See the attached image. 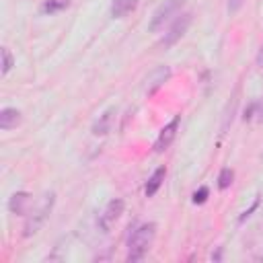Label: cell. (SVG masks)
I'll return each instance as SVG.
<instances>
[{
	"label": "cell",
	"instance_id": "cell-1",
	"mask_svg": "<svg viewBox=\"0 0 263 263\" xmlns=\"http://www.w3.org/2000/svg\"><path fill=\"white\" fill-rule=\"evenodd\" d=\"M154 236H156V224L154 222H146V224L138 226L132 232L129 240H127V249H129L127 261H140V259H144V255L150 251V247L154 242Z\"/></svg>",
	"mask_w": 263,
	"mask_h": 263
},
{
	"label": "cell",
	"instance_id": "cell-10",
	"mask_svg": "<svg viewBox=\"0 0 263 263\" xmlns=\"http://www.w3.org/2000/svg\"><path fill=\"white\" fill-rule=\"evenodd\" d=\"M113 117H115V107H109L107 111H103V113L99 115V119L95 121V125H92V134H95V136H105V134L111 129Z\"/></svg>",
	"mask_w": 263,
	"mask_h": 263
},
{
	"label": "cell",
	"instance_id": "cell-13",
	"mask_svg": "<svg viewBox=\"0 0 263 263\" xmlns=\"http://www.w3.org/2000/svg\"><path fill=\"white\" fill-rule=\"evenodd\" d=\"M68 6H70V0H45L39 10L43 14H53V12H60V10H64Z\"/></svg>",
	"mask_w": 263,
	"mask_h": 263
},
{
	"label": "cell",
	"instance_id": "cell-7",
	"mask_svg": "<svg viewBox=\"0 0 263 263\" xmlns=\"http://www.w3.org/2000/svg\"><path fill=\"white\" fill-rule=\"evenodd\" d=\"M168 78H171V68H168V66H158V68H154V70L146 76L144 90H146L148 95H152V92H156Z\"/></svg>",
	"mask_w": 263,
	"mask_h": 263
},
{
	"label": "cell",
	"instance_id": "cell-17",
	"mask_svg": "<svg viewBox=\"0 0 263 263\" xmlns=\"http://www.w3.org/2000/svg\"><path fill=\"white\" fill-rule=\"evenodd\" d=\"M242 4H245V0H228V12H230V14L238 12V10L242 8Z\"/></svg>",
	"mask_w": 263,
	"mask_h": 263
},
{
	"label": "cell",
	"instance_id": "cell-8",
	"mask_svg": "<svg viewBox=\"0 0 263 263\" xmlns=\"http://www.w3.org/2000/svg\"><path fill=\"white\" fill-rule=\"evenodd\" d=\"M29 208H31V195L27 191H16L10 195L8 199V210L16 216H25L29 214Z\"/></svg>",
	"mask_w": 263,
	"mask_h": 263
},
{
	"label": "cell",
	"instance_id": "cell-16",
	"mask_svg": "<svg viewBox=\"0 0 263 263\" xmlns=\"http://www.w3.org/2000/svg\"><path fill=\"white\" fill-rule=\"evenodd\" d=\"M208 195H210V189L205 185H201L197 191H193V203H203L208 199Z\"/></svg>",
	"mask_w": 263,
	"mask_h": 263
},
{
	"label": "cell",
	"instance_id": "cell-11",
	"mask_svg": "<svg viewBox=\"0 0 263 263\" xmlns=\"http://www.w3.org/2000/svg\"><path fill=\"white\" fill-rule=\"evenodd\" d=\"M138 6V0H113L111 2V16L113 18H125L129 12H134Z\"/></svg>",
	"mask_w": 263,
	"mask_h": 263
},
{
	"label": "cell",
	"instance_id": "cell-18",
	"mask_svg": "<svg viewBox=\"0 0 263 263\" xmlns=\"http://www.w3.org/2000/svg\"><path fill=\"white\" fill-rule=\"evenodd\" d=\"M257 64L263 68V43H261V49H259V53H257Z\"/></svg>",
	"mask_w": 263,
	"mask_h": 263
},
{
	"label": "cell",
	"instance_id": "cell-14",
	"mask_svg": "<svg viewBox=\"0 0 263 263\" xmlns=\"http://www.w3.org/2000/svg\"><path fill=\"white\" fill-rule=\"evenodd\" d=\"M232 179H234V171L228 168V166H224L220 171V175H218V187L220 189H228L232 185Z\"/></svg>",
	"mask_w": 263,
	"mask_h": 263
},
{
	"label": "cell",
	"instance_id": "cell-6",
	"mask_svg": "<svg viewBox=\"0 0 263 263\" xmlns=\"http://www.w3.org/2000/svg\"><path fill=\"white\" fill-rule=\"evenodd\" d=\"M179 121H181V117L179 115H175L162 129H160V134H158V138L154 140V152L156 154H160V152H164L171 144H173V140H175V136H177V129H179Z\"/></svg>",
	"mask_w": 263,
	"mask_h": 263
},
{
	"label": "cell",
	"instance_id": "cell-3",
	"mask_svg": "<svg viewBox=\"0 0 263 263\" xmlns=\"http://www.w3.org/2000/svg\"><path fill=\"white\" fill-rule=\"evenodd\" d=\"M183 2H185V0H164V2L154 10V14H152V18H150V23H148V29H150V31L162 29L164 23H168V21L181 10Z\"/></svg>",
	"mask_w": 263,
	"mask_h": 263
},
{
	"label": "cell",
	"instance_id": "cell-9",
	"mask_svg": "<svg viewBox=\"0 0 263 263\" xmlns=\"http://www.w3.org/2000/svg\"><path fill=\"white\" fill-rule=\"evenodd\" d=\"M21 111L14 109V107H4L0 111V129L8 132V129H14L18 123H21Z\"/></svg>",
	"mask_w": 263,
	"mask_h": 263
},
{
	"label": "cell",
	"instance_id": "cell-12",
	"mask_svg": "<svg viewBox=\"0 0 263 263\" xmlns=\"http://www.w3.org/2000/svg\"><path fill=\"white\" fill-rule=\"evenodd\" d=\"M164 175H166V168H164V166H158V168L150 175V179H148V183H146V187H144L146 197H152V195L160 189V185H162V181H164Z\"/></svg>",
	"mask_w": 263,
	"mask_h": 263
},
{
	"label": "cell",
	"instance_id": "cell-5",
	"mask_svg": "<svg viewBox=\"0 0 263 263\" xmlns=\"http://www.w3.org/2000/svg\"><path fill=\"white\" fill-rule=\"evenodd\" d=\"M123 208H125V203H123V199H119V197L111 199V201L105 205L103 214L99 216V226H101L103 232H107V230L119 220V216L123 214Z\"/></svg>",
	"mask_w": 263,
	"mask_h": 263
},
{
	"label": "cell",
	"instance_id": "cell-2",
	"mask_svg": "<svg viewBox=\"0 0 263 263\" xmlns=\"http://www.w3.org/2000/svg\"><path fill=\"white\" fill-rule=\"evenodd\" d=\"M53 193H45L43 195V199L29 212L31 216L27 218V222H25V236H31V234H35L41 226H43V222L47 220V216H49V212H51V208H53Z\"/></svg>",
	"mask_w": 263,
	"mask_h": 263
},
{
	"label": "cell",
	"instance_id": "cell-4",
	"mask_svg": "<svg viewBox=\"0 0 263 263\" xmlns=\"http://www.w3.org/2000/svg\"><path fill=\"white\" fill-rule=\"evenodd\" d=\"M189 25H191V14H189V12L179 14V16L173 21V25L168 27V31L164 33V37L160 39V45H162V47H171V45H175V43L187 33Z\"/></svg>",
	"mask_w": 263,
	"mask_h": 263
},
{
	"label": "cell",
	"instance_id": "cell-15",
	"mask_svg": "<svg viewBox=\"0 0 263 263\" xmlns=\"http://www.w3.org/2000/svg\"><path fill=\"white\" fill-rule=\"evenodd\" d=\"M0 53H2V76H6L10 72V68L14 66V58H12V53H10L8 47H2Z\"/></svg>",
	"mask_w": 263,
	"mask_h": 263
}]
</instances>
